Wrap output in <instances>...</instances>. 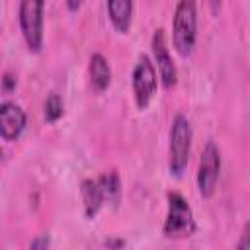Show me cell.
I'll use <instances>...</instances> for the list:
<instances>
[{
  "label": "cell",
  "instance_id": "ac0fdd59",
  "mask_svg": "<svg viewBox=\"0 0 250 250\" xmlns=\"http://www.w3.org/2000/svg\"><path fill=\"white\" fill-rule=\"evenodd\" d=\"M105 246H109V248H123L125 240H105Z\"/></svg>",
  "mask_w": 250,
  "mask_h": 250
},
{
  "label": "cell",
  "instance_id": "52a82bcc",
  "mask_svg": "<svg viewBox=\"0 0 250 250\" xmlns=\"http://www.w3.org/2000/svg\"><path fill=\"white\" fill-rule=\"evenodd\" d=\"M150 47H152V57H154L162 86L166 90H172L176 86V82H178V70H176V64H174L172 57H170V51H168V45H166V37H164V29L158 27L152 33Z\"/></svg>",
  "mask_w": 250,
  "mask_h": 250
},
{
  "label": "cell",
  "instance_id": "ba28073f",
  "mask_svg": "<svg viewBox=\"0 0 250 250\" xmlns=\"http://www.w3.org/2000/svg\"><path fill=\"white\" fill-rule=\"evenodd\" d=\"M27 123L25 111L14 104V102H2L0 104V137L6 143H14L20 139Z\"/></svg>",
  "mask_w": 250,
  "mask_h": 250
},
{
  "label": "cell",
  "instance_id": "9c48e42d",
  "mask_svg": "<svg viewBox=\"0 0 250 250\" xmlns=\"http://www.w3.org/2000/svg\"><path fill=\"white\" fill-rule=\"evenodd\" d=\"M80 195H82V205H84V215L88 219L96 217L102 209V205L107 201L105 199V193H104V188L100 184V180L96 178H86L82 184H80Z\"/></svg>",
  "mask_w": 250,
  "mask_h": 250
},
{
  "label": "cell",
  "instance_id": "e0dca14e",
  "mask_svg": "<svg viewBox=\"0 0 250 250\" xmlns=\"http://www.w3.org/2000/svg\"><path fill=\"white\" fill-rule=\"evenodd\" d=\"M82 4H84V0H66L68 12H78V10L82 8Z\"/></svg>",
  "mask_w": 250,
  "mask_h": 250
},
{
  "label": "cell",
  "instance_id": "7c38bea8",
  "mask_svg": "<svg viewBox=\"0 0 250 250\" xmlns=\"http://www.w3.org/2000/svg\"><path fill=\"white\" fill-rule=\"evenodd\" d=\"M100 184L104 188V193H105V199L109 203H117L119 197H121V180H119V174L115 170L111 172H104L100 178Z\"/></svg>",
  "mask_w": 250,
  "mask_h": 250
},
{
  "label": "cell",
  "instance_id": "8992f818",
  "mask_svg": "<svg viewBox=\"0 0 250 250\" xmlns=\"http://www.w3.org/2000/svg\"><path fill=\"white\" fill-rule=\"evenodd\" d=\"M133 96H135V104L139 109H146L150 100L156 94V68L152 64V61L146 55H141L137 59V64L133 68Z\"/></svg>",
  "mask_w": 250,
  "mask_h": 250
},
{
  "label": "cell",
  "instance_id": "277c9868",
  "mask_svg": "<svg viewBox=\"0 0 250 250\" xmlns=\"http://www.w3.org/2000/svg\"><path fill=\"white\" fill-rule=\"evenodd\" d=\"M43 8L45 0H20V31L31 53L43 47Z\"/></svg>",
  "mask_w": 250,
  "mask_h": 250
},
{
  "label": "cell",
  "instance_id": "6da1fadb",
  "mask_svg": "<svg viewBox=\"0 0 250 250\" xmlns=\"http://www.w3.org/2000/svg\"><path fill=\"white\" fill-rule=\"evenodd\" d=\"M197 39V4L195 0H178L172 20V43L180 57L193 53Z\"/></svg>",
  "mask_w": 250,
  "mask_h": 250
},
{
  "label": "cell",
  "instance_id": "8fae6325",
  "mask_svg": "<svg viewBox=\"0 0 250 250\" xmlns=\"http://www.w3.org/2000/svg\"><path fill=\"white\" fill-rule=\"evenodd\" d=\"M90 80L96 92H105L111 82V68L102 53H94L90 57Z\"/></svg>",
  "mask_w": 250,
  "mask_h": 250
},
{
  "label": "cell",
  "instance_id": "5b68a950",
  "mask_svg": "<svg viewBox=\"0 0 250 250\" xmlns=\"http://www.w3.org/2000/svg\"><path fill=\"white\" fill-rule=\"evenodd\" d=\"M219 174H221L219 146L215 145V141H207V145L201 152V158H199V166H197V189L203 199L213 197V193L217 189Z\"/></svg>",
  "mask_w": 250,
  "mask_h": 250
},
{
  "label": "cell",
  "instance_id": "30bf717a",
  "mask_svg": "<svg viewBox=\"0 0 250 250\" xmlns=\"http://www.w3.org/2000/svg\"><path fill=\"white\" fill-rule=\"evenodd\" d=\"M107 18L117 33H127L133 21V0H107Z\"/></svg>",
  "mask_w": 250,
  "mask_h": 250
},
{
  "label": "cell",
  "instance_id": "7a4b0ae2",
  "mask_svg": "<svg viewBox=\"0 0 250 250\" xmlns=\"http://www.w3.org/2000/svg\"><path fill=\"white\" fill-rule=\"evenodd\" d=\"M191 125L186 115L178 113L170 125V139H168V170L172 176L180 178L189 162L191 152Z\"/></svg>",
  "mask_w": 250,
  "mask_h": 250
},
{
  "label": "cell",
  "instance_id": "9a60e30c",
  "mask_svg": "<svg viewBox=\"0 0 250 250\" xmlns=\"http://www.w3.org/2000/svg\"><path fill=\"white\" fill-rule=\"evenodd\" d=\"M49 246H51L49 234H41V236H37V238H33V240L29 242V248H31V250H45V248H49Z\"/></svg>",
  "mask_w": 250,
  "mask_h": 250
},
{
  "label": "cell",
  "instance_id": "d6986e66",
  "mask_svg": "<svg viewBox=\"0 0 250 250\" xmlns=\"http://www.w3.org/2000/svg\"><path fill=\"white\" fill-rule=\"evenodd\" d=\"M211 4H213V10L217 12V8L221 6V0H211Z\"/></svg>",
  "mask_w": 250,
  "mask_h": 250
},
{
  "label": "cell",
  "instance_id": "4fadbf2b",
  "mask_svg": "<svg viewBox=\"0 0 250 250\" xmlns=\"http://www.w3.org/2000/svg\"><path fill=\"white\" fill-rule=\"evenodd\" d=\"M64 109H62V100L59 94H49V98L45 100V105H43V115H45V121L47 123H55L62 117Z\"/></svg>",
  "mask_w": 250,
  "mask_h": 250
},
{
  "label": "cell",
  "instance_id": "3957f363",
  "mask_svg": "<svg viewBox=\"0 0 250 250\" xmlns=\"http://www.w3.org/2000/svg\"><path fill=\"white\" fill-rule=\"evenodd\" d=\"M166 199H168V211H166V219H164V227H162L164 236H168V238L191 236L197 227H195L193 211L188 205L186 197L178 191H168Z\"/></svg>",
  "mask_w": 250,
  "mask_h": 250
},
{
  "label": "cell",
  "instance_id": "5bb4252c",
  "mask_svg": "<svg viewBox=\"0 0 250 250\" xmlns=\"http://www.w3.org/2000/svg\"><path fill=\"white\" fill-rule=\"evenodd\" d=\"M236 248H238V250H250V223L244 225L242 234H240V238H238V242H236Z\"/></svg>",
  "mask_w": 250,
  "mask_h": 250
},
{
  "label": "cell",
  "instance_id": "2e32d148",
  "mask_svg": "<svg viewBox=\"0 0 250 250\" xmlns=\"http://www.w3.org/2000/svg\"><path fill=\"white\" fill-rule=\"evenodd\" d=\"M14 88H16V78L10 72H4V76H2V92L10 94Z\"/></svg>",
  "mask_w": 250,
  "mask_h": 250
}]
</instances>
